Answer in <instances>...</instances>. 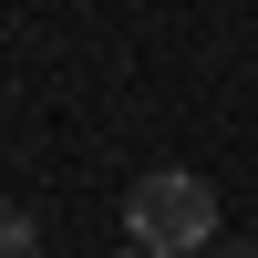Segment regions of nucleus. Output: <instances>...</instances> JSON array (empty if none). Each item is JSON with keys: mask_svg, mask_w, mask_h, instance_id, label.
Instances as JSON below:
<instances>
[{"mask_svg": "<svg viewBox=\"0 0 258 258\" xmlns=\"http://www.w3.org/2000/svg\"><path fill=\"white\" fill-rule=\"evenodd\" d=\"M0 258H31V217L21 207H0Z\"/></svg>", "mask_w": 258, "mask_h": 258, "instance_id": "2", "label": "nucleus"}, {"mask_svg": "<svg viewBox=\"0 0 258 258\" xmlns=\"http://www.w3.org/2000/svg\"><path fill=\"white\" fill-rule=\"evenodd\" d=\"M217 258H258V238H217Z\"/></svg>", "mask_w": 258, "mask_h": 258, "instance_id": "3", "label": "nucleus"}, {"mask_svg": "<svg viewBox=\"0 0 258 258\" xmlns=\"http://www.w3.org/2000/svg\"><path fill=\"white\" fill-rule=\"evenodd\" d=\"M124 238H135V258L217 248V186H207V176H186V165L135 176V186H124Z\"/></svg>", "mask_w": 258, "mask_h": 258, "instance_id": "1", "label": "nucleus"}, {"mask_svg": "<svg viewBox=\"0 0 258 258\" xmlns=\"http://www.w3.org/2000/svg\"><path fill=\"white\" fill-rule=\"evenodd\" d=\"M31 258H41V248H31Z\"/></svg>", "mask_w": 258, "mask_h": 258, "instance_id": "4", "label": "nucleus"}]
</instances>
